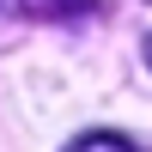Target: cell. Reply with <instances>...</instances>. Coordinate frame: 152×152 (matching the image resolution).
<instances>
[{
	"instance_id": "obj_1",
	"label": "cell",
	"mask_w": 152,
	"mask_h": 152,
	"mask_svg": "<svg viewBox=\"0 0 152 152\" xmlns=\"http://www.w3.org/2000/svg\"><path fill=\"white\" fill-rule=\"evenodd\" d=\"M104 0H18V12L31 18H79V12H97Z\"/></svg>"
},
{
	"instance_id": "obj_2",
	"label": "cell",
	"mask_w": 152,
	"mask_h": 152,
	"mask_svg": "<svg viewBox=\"0 0 152 152\" xmlns=\"http://www.w3.org/2000/svg\"><path fill=\"white\" fill-rule=\"evenodd\" d=\"M67 152H134V146L122 140V134H79Z\"/></svg>"
}]
</instances>
